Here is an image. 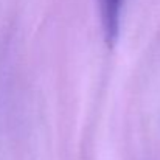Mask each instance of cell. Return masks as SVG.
I'll use <instances>...</instances> for the list:
<instances>
[{"mask_svg": "<svg viewBox=\"0 0 160 160\" xmlns=\"http://www.w3.org/2000/svg\"><path fill=\"white\" fill-rule=\"evenodd\" d=\"M123 3L124 0H98L101 25H103L104 38L109 44H113L118 38Z\"/></svg>", "mask_w": 160, "mask_h": 160, "instance_id": "1", "label": "cell"}]
</instances>
